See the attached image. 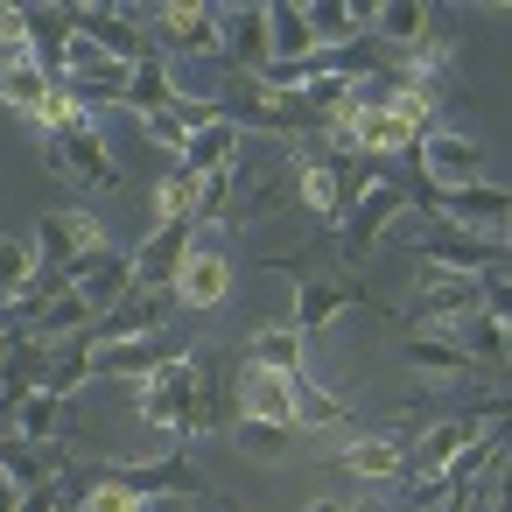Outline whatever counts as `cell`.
<instances>
[{
  "instance_id": "obj_26",
  "label": "cell",
  "mask_w": 512,
  "mask_h": 512,
  "mask_svg": "<svg viewBox=\"0 0 512 512\" xmlns=\"http://www.w3.org/2000/svg\"><path fill=\"white\" fill-rule=\"evenodd\" d=\"M407 365H414L421 379H470V372H477L449 330H414V337H407Z\"/></svg>"
},
{
  "instance_id": "obj_10",
  "label": "cell",
  "mask_w": 512,
  "mask_h": 512,
  "mask_svg": "<svg viewBox=\"0 0 512 512\" xmlns=\"http://www.w3.org/2000/svg\"><path fill=\"white\" fill-rule=\"evenodd\" d=\"M127 288H134V260H127V253H113V246L85 253V260L71 267V295H78L92 316H113Z\"/></svg>"
},
{
  "instance_id": "obj_44",
  "label": "cell",
  "mask_w": 512,
  "mask_h": 512,
  "mask_svg": "<svg viewBox=\"0 0 512 512\" xmlns=\"http://www.w3.org/2000/svg\"><path fill=\"white\" fill-rule=\"evenodd\" d=\"M309 512H351V505H344V498H316Z\"/></svg>"
},
{
  "instance_id": "obj_6",
  "label": "cell",
  "mask_w": 512,
  "mask_h": 512,
  "mask_svg": "<svg viewBox=\"0 0 512 512\" xmlns=\"http://www.w3.org/2000/svg\"><path fill=\"white\" fill-rule=\"evenodd\" d=\"M197 253V218H162L127 260H134V288H176L183 260Z\"/></svg>"
},
{
  "instance_id": "obj_3",
  "label": "cell",
  "mask_w": 512,
  "mask_h": 512,
  "mask_svg": "<svg viewBox=\"0 0 512 512\" xmlns=\"http://www.w3.org/2000/svg\"><path fill=\"white\" fill-rule=\"evenodd\" d=\"M71 36H85L92 50H106L113 64H148V36H141V8H106V0H85V8H71Z\"/></svg>"
},
{
  "instance_id": "obj_14",
  "label": "cell",
  "mask_w": 512,
  "mask_h": 512,
  "mask_svg": "<svg viewBox=\"0 0 512 512\" xmlns=\"http://www.w3.org/2000/svg\"><path fill=\"white\" fill-rule=\"evenodd\" d=\"M155 365H169L162 337H99L92 330V351H85V372L92 379H148Z\"/></svg>"
},
{
  "instance_id": "obj_45",
  "label": "cell",
  "mask_w": 512,
  "mask_h": 512,
  "mask_svg": "<svg viewBox=\"0 0 512 512\" xmlns=\"http://www.w3.org/2000/svg\"><path fill=\"white\" fill-rule=\"evenodd\" d=\"M0 358H8V330H0Z\"/></svg>"
},
{
  "instance_id": "obj_36",
  "label": "cell",
  "mask_w": 512,
  "mask_h": 512,
  "mask_svg": "<svg viewBox=\"0 0 512 512\" xmlns=\"http://www.w3.org/2000/svg\"><path fill=\"white\" fill-rule=\"evenodd\" d=\"M85 351H92V337H71V344H50V365H43V386L36 393H50V400H71L92 372H85Z\"/></svg>"
},
{
  "instance_id": "obj_21",
  "label": "cell",
  "mask_w": 512,
  "mask_h": 512,
  "mask_svg": "<svg viewBox=\"0 0 512 512\" xmlns=\"http://www.w3.org/2000/svg\"><path fill=\"white\" fill-rule=\"evenodd\" d=\"M239 148H246V134L218 113L211 127H197L190 141H183V155H176V169H190V176H218V169H232L239 162Z\"/></svg>"
},
{
  "instance_id": "obj_8",
  "label": "cell",
  "mask_w": 512,
  "mask_h": 512,
  "mask_svg": "<svg viewBox=\"0 0 512 512\" xmlns=\"http://www.w3.org/2000/svg\"><path fill=\"white\" fill-rule=\"evenodd\" d=\"M99 246H106V232H99V218H92V211H43L36 267H50V274H64V281H71V267H78L85 253H99Z\"/></svg>"
},
{
  "instance_id": "obj_7",
  "label": "cell",
  "mask_w": 512,
  "mask_h": 512,
  "mask_svg": "<svg viewBox=\"0 0 512 512\" xmlns=\"http://www.w3.org/2000/svg\"><path fill=\"white\" fill-rule=\"evenodd\" d=\"M414 155H421V176L449 197V190H470L477 176H484V148L470 141V134H449V127H428L421 141H414Z\"/></svg>"
},
{
  "instance_id": "obj_19",
  "label": "cell",
  "mask_w": 512,
  "mask_h": 512,
  "mask_svg": "<svg viewBox=\"0 0 512 512\" xmlns=\"http://www.w3.org/2000/svg\"><path fill=\"white\" fill-rule=\"evenodd\" d=\"M169 309H176V295H169V288H127V295H120V309H113V316H99V337H162Z\"/></svg>"
},
{
  "instance_id": "obj_23",
  "label": "cell",
  "mask_w": 512,
  "mask_h": 512,
  "mask_svg": "<svg viewBox=\"0 0 512 512\" xmlns=\"http://www.w3.org/2000/svg\"><path fill=\"white\" fill-rule=\"evenodd\" d=\"M239 421L295 428V407H288V379H281V372H260V365H246V379H239Z\"/></svg>"
},
{
  "instance_id": "obj_41",
  "label": "cell",
  "mask_w": 512,
  "mask_h": 512,
  "mask_svg": "<svg viewBox=\"0 0 512 512\" xmlns=\"http://www.w3.org/2000/svg\"><path fill=\"white\" fill-rule=\"evenodd\" d=\"M0 57H36V43H29V15H22V8H0Z\"/></svg>"
},
{
  "instance_id": "obj_5",
  "label": "cell",
  "mask_w": 512,
  "mask_h": 512,
  "mask_svg": "<svg viewBox=\"0 0 512 512\" xmlns=\"http://www.w3.org/2000/svg\"><path fill=\"white\" fill-rule=\"evenodd\" d=\"M400 211H407V190H400V183H372V190L337 218V246H344V260L358 267V260H365V253L400 225Z\"/></svg>"
},
{
  "instance_id": "obj_31",
  "label": "cell",
  "mask_w": 512,
  "mask_h": 512,
  "mask_svg": "<svg viewBox=\"0 0 512 512\" xmlns=\"http://www.w3.org/2000/svg\"><path fill=\"white\" fill-rule=\"evenodd\" d=\"M449 337L463 344V358H470V365H505L512 323H505V316H484V309H477V316H463V323H456Z\"/></svg>"
},
{
  "instance_id": "obj_9",
  "label": "cell",
  "mask_w": 512,
  "mask_h": 512,
  "mask_svg": "<svg viewBox=\"0 0 512 512\" xmlns=\"http://www.w3.org/2000/svg\"><path fill=\"white\" fill-rule=\"evenodd\" d=\"M484 435V421L477 414H449V421H435V428H421V442L407 449V463H400V477H414V484H435L470 442Z\"/></svg>"
},
{
  "instance_id": "obj_2",
  "label": "cell",
  "mask_w": 512,
  "mask_h": 512,
  "mask_svg": "<svg viewBox=\"0 0 512 512\" xmlns=\"http://www.w3.org/2000/svg\"><path fill=\"white\" fill-rule=\"evenodd\" d=\"M288 204H302L288 162H246V155L232 162V225H267Z\"/></svg>"
},
{
  "instance_id": "obj_42",
  "label": "cell",
  "mask_w": 512,
  "mask_h": 512,
  "mask_svg": "<svg viewBox=\"0 0 512 512\" xmlns=\"http://www.w3.org/2000/svg\"><path fill=\"white\" fill-rule=\"evenodd\" d=\"M22 512H71V505H64V484H57V477L29 484V491H22Z\"/></svg>"
},
{
  "instance_id": "obj_15",
  "label": "cell",
  "mask_w": 512,
  "mask_h": 512,
  "mask_svg": "<svg viewBox=\"0 0 512 512\" xmlns=\"http://www.w3.org/2000/svg\"><path fill=\"white\" fill-rule=\"evenodd\" d=\"M50 169H57V176H78V183H92V190H113V183H120V162H113V148L99 141V127H85V134H71V141H50Z\"/></svg>"
},
{
  "instance_id": "obj_32",
  "label": "cell",
  "mask_w": 512,
  "mask_h": 512,
  "mask_svg": "<svg viewBox=\"0 0 512 512\" xmlns=\"http://www.w3.org/2000/svg\"><path fill=\"white\" fill-rule=\"evenodd\" d=\"M351 477H400V463H407V442L400 435H358V442H344V456H337Z\"/></svg>"
},
{
  "instance_id": "obj_33",
  "label": "cell",
  "mask_w": 512,
  "mask_h": 512,
  "mask_svg": "<svg viewBox=\"0 0 512 512\" xmlns=\"http://www.w3.org/2000/svg\"><path fill=\"white\" fill-rule=\"evenodd\" d=\"M92 323H99V316H92V309L64 288V295H57V302L29 323V337H36V344H71V337H92Z\"/></svg>"
},
{
  "instance_id": "obj_28",
  "label": "cell",
  "mask_w": 512,
  "mask_h": 512,
  "mask_svg": "<svg viewBox=\"0 0 512 512\" xmlns=\"http://www.w3.org/2000/svg\"><path fill=\"white\" fill-rule=\"evenodd\" d=\"M421 36H428V8H414V0H386V8H365V43L414 50Z\"/></svg>"
},
{
  "instance_id": "obj_39",
  "label": "cell",
  "mask_w": 512,
  "mask_h": 512,
  "mask_svg": "<svg viewBox=\"0 0 512 512\" xmlns=\"http://www.w3.org/2000/svg\"><path fill=\"white\" fill-rule=\"evenodd\" d=\"M78 512H148V498L127 491V484H113V477H92V491L78 498Z\"/></svg>"
},
{
  "instance_id": "obj_43",
  "label": "cell",
  "mask_w": 512,
  "mask_h": 512,
  "mask_svg": "<svg viewBox=\"0 0 512 512\" xmlns=\"http://www.w3.org/2000/svg\"><path fill=\"white\" fill-rule=\"evenodd\" d=\"M22 491H29V484H22L8 463H0V512H22Z\"/></svg>"
},
{
  "instance_id": "obj_27",
  "label": "cell",
  "mask_w": 512,
  "mask_h": 512,
  "mask_svg": "<svg viewBox=\"0 0 512 512\" xmlns=\"http://www.w3.org/2000/svg\"><path fill=\"white\" fill-rule=\"evenodd\" d=\"M288 407H295V428H302V435H323V428H344V421H351V407H344L330 386H316L309 372L288 379Z\"/></svg>"
},
{
  "instance_id": "obj_24",
  "label": "cell",
  "mask_w": 512,
  "mask_h": 512,
  "mask_svg": "<svg viewBox=\"0 0 512 512\" xmlns=\"http://www.w3.org/2000/svg\"><path fill=\"white\" fill-rule=\"evenodd\" d=\"M316 36L302 22V0H267V64H309Z\"/></svg>"
},
{
  "instance_id": "obj_4",
  "label": "cell",
  "mask_w": 512,
  "mask_h": 512,
  "mask_svg": "<svg viewBox=\"0 0 512 512\" xmlns=\"http://www.w3.org/2000/svg\"><path fill=\"white\" fill-rule=\"evenodd\" d=\"M477 309H484L477 274H442V267H428V274L414 281V295H407V323H421V330H456V323L477 316Z\"/></svg>"
},
{
  "instance_id": "obj_34",
  "label": "cell",
  "mask_w": 512,
  "mask_h": 512,
  "mask_svg": "<svg viewBox=\"0 0 512 512\" xmlns=\"http://www.w3.org/2000/svg\"><path fill=\"white\" fill-rule=\"evenodd\" d=\"M246 365L295 379V372H302V337H295L288 323H267V330H253V344H246Z\"/></svg>"
},
{
  "instance_id": "obj_25",
  "label": "cell",
  "mask_w": 512,
  "mask_h": 512,
  "mask_svg": "<svg viewBox=\"0 0 512 512\" xmlns=\"http://www.w3.org/2000/svg\"><path fill=\"white\" fill-rule=\"evenodd\" d=\"M218 29H225V57L253 78L267 64V8H218Z\"/></svg>"
},
{
  "instance_id": "obj_12",
  "label": "cell",
  "mask_w": 512,
  "mask_h": 512,
  "mask_svg": "<svg viewBox=\"0 0 512 512\" xmlns=\"http://www.w3.org/2000/svg\"><path fill=\"white\" fill-rule=\"evenodd\" d=\"M421 260L442 267V274H491V267H505V239H477V232L435 225V232L421 239Z\"/></svg>"
},
{
  "instance_id": "obj_17",
  "label": "cell",
  "mask_w": 512,
  "mask_h": 512,
  "mask_svg": "<svg viewBox=\"0 0 512 512\" xmlns=\"http://www.w3.org/2000/svg\"><path fill=\"white\" fill-rule=\"evenodd\" d=\"M99 477L141 491V498H155V491H204V477H197V463H190L183 449H169V456H155V463H113V470H99Z\"/></svg>"
},
{
  "instance_id": "obj_16",
  "label": "cell",
  "mask_w": 512,
  "mask_h": 512,
  "mask_svg": "<svg viewBox=\"0 0 512 512\" xmlns=\"http://www.w3.org/2000/svg\"><path fill=\"white\" fill-rule=\"evenodd\" d=\"M176 309H218L225 295H232V260L225 253H211V246H197L190 260H183V274H176Z\"/></svg>"
},
{
  "instance_id": "obj_18",
  "label": "cell",
  "mask_w": 512,
  "mask_h": 512,
  "mask_svg": "<svg viewBox=\"0 0 512 512\" xmlns=\"http://www.w3.org/2000/svg\"><path fill=\"white\" fill-rule=\"evenodd\" d=\"M365 302V288L358 281H302L295 288V316H288V330L295 337H309V330H323V323H337L344 309H358Z\"/></svg>"
},
{
  "instance_id": "obj_35",
  "label": "cell",
  "mask_w": 512,
  "mask_h": 512,
  "mask_svg": "<svg viewBox=\"0 0 512 512\" xmlns=\"http://www.w3.org/2000/svg\"><path fill=\"white\" fill-rule=\"evenodd\" d=\"M36 281V239L22 232H0V316L22 302V288Z\"/></svg>"
},
{
  "instance_id": "obj_38",
  "label": "cell",
  "mask_w": 512,
  "mask_h": 512,
  "mask_svg": "<svg viewBox=\"0 0 512 512\" xmlns=\"http://www.w3.org/2000/svg\"><path fill=\"white\" fill-rule=\"evenodd\" d=\"M239 449L260 463H288L295 456V428H267V421H239Z\"/></svg>"
},
{
  "instance_id": "obj_29",
  "label": "cell",
  "mask_w": 512,
  "mask_h": 512,
  "mask_svg": "<svg viewBox=\"0 0 512 512\" xmlns=\"http://www.w3.org/2000/svg\"><path fill=\"white\" fill-rule=\"evenodd\" d=\"M50 71L36 64V57H0V106H15V113H29L36 120V106L50 99Z\"/></svg>"
},
{
  "instance_id": "obj_13",
  "label": "cell",
  "mask_w": 512,
  "mask_h": 512,
  "mask_svg": "<svg viewBox=\"0 0 512 512\" xmlns=\"http://www.w3.org/2000/svg\"><path fill=\"white\" fill-rule=\"evenodd\" d=\"M155 22L169 29V50H176V57H190V64H211V57H225L218 8H190V0H169V8H155Z\"/></svg>"
},
{
  "instance_id": "obj_37",
  "label": "cell",
  "mask_w": 512,
  "mask_h": 512,
  "mask_svg": "<svg viewBox=\"0 0 512 512\" xmlns=\"http://www.w3.org/2000/svg\"><path fill=\"white\" fill-rule=\"evenodd\" d=\"M57 407H64V400H50V393H22V400H15V414H8V428H22L15 442L43 449V442L57 435Z\"/></svg>"
},
{
  "instance_id": "obj_40",
  "label": "cell",
  "mask_w": 512,
  "mask_h": 512,
  "mask_svg": "<svg viewBox=\"0 0 512 512\" xmlns=\"http://www.w3.org/2000/svg\"><path fill=\"white\" fill-rule=\"evenodd\" d=\"M155 211H162V218H190V211H197V176H190V169H169L162 190H155Z\"/></svg>"
},
{
  "instance_id": "obj_22",
  "label": "cell",
  "mask_w": 512,
  "mask_h": 512,
  "mask_svg": "<svg viewBox=\"0 0 512 512\" xmlns=\"http://www.w3.org/2000/svg\"><path fill=\"white\" fill-rule=\"evenodd\" d=\"M344 162H351V148H344L337 162H295V197H302L323 225L344 218Z\"/></svg>"
},
{
  "instance_id": "obj_11",
  "label": "cell",
  "mask_w": 512,
  "mask_h": 512,
  "mask_svg": "<svg viewBox=\"0 0 512 512\" xmlns=\"http://www.w3.org/2000/svg\"><path fill=\"white\" fill-rule=\"evenodd\" d=\"M505 218H512V197L498 183H470V190H449L435 225H456V232H477V239H505Z\"/></svg>"
},
{
  "instance_id": "obj_1",
  "label": "cell",
  "mask_w": 512,
  "mask_h": 512,
  "mask_svg": "<svg viewBox=\"0 0 512 512\" xmlns=\"http://www.w3.org/2000/svg\"><path fill=\"white\" fill-rule=\"evenodd\" d=\"M211 414L218 407H211V379H204L197 358H169L141 379V421H155L169 435H204Z\"/></svg>"
},
{
  "instance_id": "obj_30",
  "label": "cell",
  "mask_w": 512,
  "mask_h": 512,
  "mask_svg": "<svg viewBox=\"0 0 512 512\" xmlns=\"http://www.w3.org/2000/svg\"><path fill=\"white\" fill-rule=\"evenodd\" d=\"M302 22H309L316 50H337V43H365V8H344V0H302Z\"/></svg>"
},
{
  "instance_id": "obj_20",
  "label": "cell",
  "mask_w": 512,
  "mask_h": 512,
  "mask_svg": "<svg viewBox=\"0 0 512 512\" xmlns=\"http://www.w3.org/2000/svg\"><path fill=\"white\" fill-rule=\"evenodd\" d=\"M120 106H127L134 120H155V113L183 106V85H176V71H169L162 57H148V64H134V71H127V92H120Z\"/></svg>"
}]
</instances>
